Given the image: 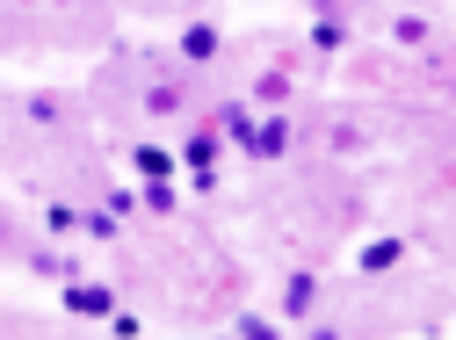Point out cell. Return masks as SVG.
<instances>
[{"label": "cell", "mask_w": 456, "mask_h": 340, "mask_svg": "<svg viewBox=\"0 0 456 340\" xmlns=\"http://www.w3.org/2000/svg\"><path fill=\"white\" fill-rule=\"evenodd\" d=\"M290 138H297V124L290 117H282V109H268V117H254V131H247V159H282V152H290Z\"/></svg>", "instance_id": "obj_1"}, {"label": "cell", "mask_w": 456, "mask_h": 340, "mask_svg": "<svg viewBox=\"0 0 456 340\" xmlns=\"http://www.w3.org/2000/svg\"><path fill=\"white\" fill-rule=\"evenodd\" d=\"M73 319H109L117 312V290H109V282H87V275H66V297H59Z\"/></svg>", "instance_id": "obj_2"}, {"label": "cell", "mask_w": 456, "mask_h": 340, "mask_svg": "<svg viewBox=\"0 0 456 340\" xmlns=\"http://www.w3.org/2000/svg\"><path fill=\"white\" fill-rule=\"evenodd\" d=\"M217 152H224V131H217V124H196V131L182 138V166H189V174L217 166Z\"/></svg>", "instance_id": "obj_3"}, {"label": "cell", "mask_w": 456, "mask_h": 340, "mask_svg": "<svg viewBox=\"0 0 456 340\" xmlns=\"http://www.w3.org/2000/svg\"><path fill=\"white\" fill-rule=\"evenodd\" d=\"M217 51H224V29L217 22H189L182 29V59L189 66H217Z\"/></svg>", "instance_id": "obj_4"}, {"label": "cell", "mask_w": 456, "mask_h": 340, "mask_svg": "<svg viewBox=\"0 0 456 340\" xmlns=\"http://www.w3.org/2000/svg\"><path fill=\"white\" fill-rule=\"evenodd\" d=\"M131 166L145 182H175L182 174V152H167V145H131Z\"/></svg>", "instance_id": "obj_5"}, {"label": "cell", "mask_w": 456, "mask_h": 340, "mask_svg": "<svg viewBox=\"0 0 456 340\" xmlns=\"http://www.w3.org/2000/svg\"><path fill=\"white\" fill-rule=\"evenodd\" d=\"M282 312H290V319H312V312H319V275H290V282H282Z\"/></svg>", "instance_id": "obj_6"}, {"label": "cell", "mask_w": 456, "mask_h": 340, "mask_svg": "<svg viewBox=\"0 0 456 340\" xmlns=\"http://www.w3.org/2000/svg\"><path fill=\"white\" fill-rule=\"evenodd\" d=\"M210 124H217L224 138H232V145H247V131H254V109H247V101H217V109H210Z\"/></svg>", "instance_id": "obj_7"}, {"label": "cell", "mask_w": 456, "mask_h": 340, "mask_svg": "<svg viewBox=\"0 0 456 340\" xmlns=\"http://www.w3.org/2000/svg\"><path fill=\"white\" fill-rule=\"evenodd\" d=\"M355 261H362V275H391L398 261H406V239H370Z\"/></svg>", "instance_id": "obj_8"}, {"label": "cell", "mask_w": 456, "mask_h": 340, "mask_svg": "<svg viewBox=\"0 0 456 340\" xmlns=\"http://www.w3.org/2000/svg\"><path fill=\"white\" fill-rule=\"evenodd\" d=\"M138 203H145L152 217H175V210H182V189H175V182H145V189H138Z\"/></svg>", "instance_id": "obj_9"}, {"label": "cell", "mask_w": 456, "mask_h": 340, "mask_svg": "<svg viewBox=\"0 0 456 340\" xmlns=\"http://www.w3.org/2000/svg\"><path fill=\"white\" fill-rule=\"evenodd\" d=\"M254 101L261 109H282V101H290V73H261L254 80Z\"/></svg>", "instance_id": "obj_10"}, {"label": "cell", "mask_w": 456, "mask_h": 340, "mask_svg": "<svg viewBox=\"0 0 456 340\" xmlns=\"http://www.w3.org/2000/svg\"><path fill=\"white\" fill-rule=\"evenodd\" d=\"M340 44H348V22H340V15H319V22H312V51H340Z\"/></svg>", "instance_id": "obj_11"}, {"label": "cell", "mask_w": 456, "mask_h": 340, "mask_svg": "<svg viewBox=\"0 0 456 340\" xmlns=\"http://www.w3.org/2000/svg\"><path fill=\"white\" fill-rule=\"evenodd\" d=\"M80 232L109 247V239H117V210H109V203H102V210H80Z\"/></svg>", "instance_id": "obj_12"}, {"label": "cell", "mask_w": 456, "mask_h": 340, "mask_svg": "<svg viewBox=\"0 0 456 340\" xmlns=\"http://www.w3.org/2000/svg\"><path fill=\"white\" fill-rule=\"evenodd\" d=\"M232 333H240V340H275L282 326H275V319H261V312H240V319H232Z\"/></svg>", "instance_id": "obj_13"}, {"label": "cell", "mask_w": 456, "mask_h": 340, "mask_svg": "<svg viewBox=\"0 0 456 340\" xmlns=\"http://www.w3.org/2000/svg\"><path fill=\"white\" fill-rule=\"evenodd\" d=\"M391 36H398V44H428V36H435V22H428V15H398V22H391Z\"/></svg>", "instance_id": "obj_14"}, {"label": "cell", "mask_w": 456, "mask_h": 340, "mask_svg": "<svg viewBox=\"0 0 456 340\" xmlns=\"http://www.w3.org/2000/svg\"><path fill=\"white\" fill-rule=\"evenodd\" d=\"M29 268H37V275H59V282H66V275H80L66 254H51V247H37V254H29Z\"/></svg>", "instance_id": "obj_15"}, {"label": "cell", "mask_w": 456, "mask_h": 340, "mask_svg": "<svg viewBox=\"0 0 456 340\" xmlns=\"http://www.w3.org/2000/svg\"><path fill=\"white\" fill-rule=\"evenodd\" d=\"M44 224H51V232H59V239H73V232H80V210H66V203H51V210H44Z\"/></svg>", "instance_id": "obj_16"}, {"label": "cell", "mask_w": 456, "mask_h": 340, "mask_svg": "<svg viewBox=\"0 0 456 340\" xmlns=\"http://www.w3.org/2000/svg\"><path fill=\"white\" fill-rule=\"evenodd\" d=\"M102 326H109V333H124V340H131V333H145V319H138V312H124V304H117V312H109Z\"/></svg>", "instance_id": "obj_17"}, {"label": "cell", "mask_w": 456, "mask_h": 340, "mask_svg": "<svg viewBox=\"0 0 456 340\" xmlns=\"http://www.w3.org/2000/svg\"><path fill=\"white\" fill-rule=\"evenodd\" d=\"M312 15H340V22H348V15H355V0H312Z\"/></svg>", "instance_id": "obj_18"}]
</instances>
